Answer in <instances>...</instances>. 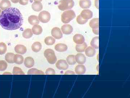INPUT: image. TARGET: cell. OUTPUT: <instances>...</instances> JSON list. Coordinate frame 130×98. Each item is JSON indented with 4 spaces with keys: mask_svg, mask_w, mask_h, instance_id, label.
Instances as JSON below:
<instances>
[{
    "mask_svg": "<svg viewBox=\"0 0 130 98\" xmlns=\"http://www.w3.org/2000/svg\"><path fill=\"white\" fill-rule=\"evenodd\" d=\"M14 50L17 54H24L27 52V49L24 45H17L14 48Z\"/></svg>",
    "mask_w": 130,
    "mask_h": 98,
    "instance_id": "cell-12",
    "label": "cell"
},
{
    "mask_svg": "<svg viewBox=\"0 0 130 98\" xmlns=\"http://www.w3.org/2000/svg\"><path fill=\"white\" fill-rule=\"evenodd\" d=\"M32 32L35 35H40L43 31L41 27L38 24L35 25L32 28Z\"/></svg>",
    "mask_w": 130,
    "mask_h": 98,
    "instance_id": "cell-22",
    "label": "cell"
},
{
    "mask_svg": "<svg viewBox=\"0 0 130 98\" xmlns=\"http://www.w3.org/2000/svg\"><path fill=\"white\" fill-rule=\"evenodd\" d=\"M7 50V47L5 43L3 42L0 43V55L4 54Z\"/></svg>",
    "mask_w": 130,
    "mask_h": 98,
    "instance_id": "cell-32",
    "label": "cell"
},
{
    "mask_svg": "<svg viewBox=\"0 0 130 98\" xmlns=\"http://www.w3.org/2000/svg\"><path fill=\"white\" fill-rule=\"evenodd\" d=\"M28 20L29 23L32 25L38 24L40 23V20L38 17L35 15L30 16L28 18Z\"/></svg>",
    "mask_w": 130,
    "mask_h": 98,
    "instance_id": "cell-18",
    "label": "cell"
},
{
    "mask_svg": "<svg viewBox=\"0 0 130 98\" xmlns=\"http://www.w3.org/2000/svg\"><path fill=\"white\" fill-rule=\"evenodd\" d=\"M76 16V14L73 10H69L65 11L61 15V21L64 23H68L73 19Z\"/></svg>",
    "mask_w": 130,
    "mask_h": 98,
    "instance_id": "cell-2",
    "label": "cell"
},
{
    "mask_svg": "<svg viewBox=\"0 0 130 98\" xmlns=\"http://www.w3.org/2000/svg\"><path fill=\"white\" fill-rule=\"evenodd\" d=\"M13 60H14V63L16 64L20 65L23 63V57L21 55L16 54L14 55Z\"/></svg>",
    "mask_w": 130,
    "mask_h": 98,
    "instance_id": "cell-24",
    "label": "cell"
},
{
    "mask_svg": "<svg viewBox=\"0 0 130 98\" xmlns=\"http://www.w3.org/2000/svg\"><path fill=\"white\" fill-rule=\"evenodd\" d=\"M44 55L48 63L51 64L56 63L57 58L54 51L53 50L51 49H47L44 52Z\"/></svg>",
    "mask_w": 130,
    "mask_h": 98,
    "instance_id": "cell-4",
    "label": "cell"
},
{
    "mask_svg": "<svg viewBox=\"0 0 130 98\" xmlns=\"http://www.w3.org/2000/svg\"><path fill=\"white\" fill-rule=\"evenodd\" d=\"M73 40L75 43L77 44H81L85 42V38L81 34H77L74 35Z\"/></svg>",
    "mask_w": 130,
    "mask_h": 98,
    "instance_id": "cell-11",
    "label": "cell"
},
{
    "mask_svg": "<svg viewBox=\"0 0 130 98\" xmlns=\"http://www.w3.org/2000/svg\"><path fill=\"white\" fill-rule=\"evenodd\" d=\"M38 18L41 22L45 23H47L50 20L51 15L48 12L46 11H43L39 14Z\"/></svg>",
    "mask_w": 130,
    "mask_h": 98,
    "instance_id": "cell-5",
    "label": "cell"
},
{
    "mask_svg": "<svg viewBox=\"0 0 130 98\" xmlns=\"http://www.w3.org/2000/svg\"><path fill=\"white\" fill-rule=\"evenodd\" d=\"M7 66V64L5 61L0 60V71H3L6 70Z\"/></svg>",
    "mask_w": 130,
    "mask_h": 98,
    "instance_id": "cell-34",
    "label": "cell"
},
{
    "mask_svg": "<svg viewBox=\"0 0 130 98\" xmlns=\"http://www.w3.org/2000/svg\"><path fill=\"white\" fill-rule=\"evenodd\" d=\"M13 74L14 75H25L23 70L20 68L18 67H14L13 70Z\"/></svg>",
    "mask_w": 130,
    "mask_h": 98,
    "instance_id": "cell-33",
    "label": "cell"
},
{
    "mask_svg": "<svg viewBox=\"0 0 130 98\" xmlns=\"http://www.w3.org/2000/svg\"><path fill=\"white\" fill-rule=\"evenodd\" d=\"M28 75H44V73L41 70L36 68H32L28 70Z\"/></svg>",
    "mask_w": 130,
    "mask_h": 98,
    "instance_id": "cell-31",
    "label": "cell"
},
{
    "mask_svg": "<svg viewBox=\"0 0 130 98\" xmlns=\"http://www.w3.org/2000/svg\"><path fill=\"white\" fill-rule=\"evenodd\" d=\"M11 6V2L9 0H2L0 2V8L2 10L5 9L9 8Z\"/></svg>",
    "mask_w": 130,
    "mask_h": 98,
    "instance_id": "cell-20",
    "label": "cell"
},
{
    "mask_svg": "<svg viewBox=\"0 0 130 98\" xmlns=\"http://www.w3.org/2000/svg\"><path fill=\"white\" fill-rule=\"evenodd\" d=\"M99 36H96L93 38L90 42V44L93 48L98 49L99 48Z\"/></svg>",
    "mask_w": 130,
    "mask_h": 98,
    "instance_id": "cell-27",
    "label": "cell"
},
{
    "mask_svg": "<svg viewBox=\"0 0 130 98\" xmlns=\"http://www.w3.org/2000/svg\"><path fill=\"white\" fill-rule=\"evenodd\" d=\"M74 5L73 0H61L59 1V5L58 7L61 11H64L71 9Z\"/></svg>",
    "mask_w": 130,
    "mask_h": 98,
    "instance_id": "cell-3",
    "label": "cell"
},
{
    "mask_svg": "<svg viewBox=\"0 0 130 98\" xmlns=\"http://www.w3.org/2000/svg\"><path fill=\"white\" fill-rule=\"evenodd\" d=\"M42 44L40 42H35L31 46V49L33 52H38L40 51L42 49Z\"/></svg>",
    "mask_w": 130,
    "mask_h": 98,
    "instance_id": "cell-23",
    "label": "cell"
},
{
    "mask_svg": "<svg viewBox=\"0 0 130 98\" xmlns=\"http://www.w3.org/2000/svg\"><path fill=\"white\" fill-rule=\"evenodd\" d=\"M95 6L98 9H99V0H95Z\"/></svg>",
    "mask_w": 130,
    "mask_h": 98,
    "instance_id": "cell-39",
    "label": "cell"
},
{
    "mask_svg": "<svg viewBox=\"0 0 130 98\" xmlns=\"http://www.w3.org/2000/svg\"><path fill=\"white\" fill-rule=\"evenodd\" d=\"M44 43L47 45H52L55 43V40L54 38L51 36H48L45 39Z\"/></svg>",
    "mask_w": 130,
    "mask_h": 98,
    "instance_id": "cell-30",
    "label": "cell"
},
{
    "mask_svg": "<svg viewBox=\"0 0 130 98\" xmlns=\"http://www.w3.org/2000/svg\"><path fill=\"white\" fill-rule=\"evenodd\" d=\"M76 62L78 64H84L86 61V57L83 54L79 53L75 56Z\"/></svg>",
    "mask_w": 130,
    "mask_h": 98,
    "instance_id": "cell-10",
    "label": "cell"
},
{
    "mask_svg": "<svg viewBox=\"0 0 130 98\" xmlns=\"http://www.w3.org/2000/svg\"><path fill=\"white\" fill-rule=\"evenodd\" d=\"M56 66L58 69L62 70H67L69 67L67 62L63 59L58 60L56 63Z\"/></svg>",
    "mask_w": 130,
    "mask_h": 98,
    "instance_id": "cell-7",
    "label": "cell"
},
{
    "mask_svg": "<svg viewBox=\"0 0 130 98\" xmlns=\"http://www.w3.org/2000/svg\"><path fill=\"white\" fill-rule=\"evenodd\" d=\"M35 1H39V2H41L42 0H34Z\"/></svg>",
    "mask_w": 130,
    "mask_h": 98,
    "instance_id": "cell-42",
    "label": "cell"
},
{
    "mask_svg": "<svg viewBox=\"0 0 130 98\" xmlns=\"http://www.w3.org/2000/svg\"><path fill=\"white\" fill-rule=\"evenodd\" d=\"M67 62L70 65H74L76 63L74 55H70L67 56Z\"/></svg>",
    "mask_w": 130,
    "mask_h": 98,
    "instance_id": "cell-29",
    "label": "cell"
},
{
    "mask_svg": "<svg viewBox=\"0 0 130 98\" xmlns=\"http://www.w3.org/2000/svg\"><path fill=\"white\" fill-rule=\"evenodd\" d=\"M61 31L65 35H70L73 32V28L71 25L64 24L61 27Z\"/></svg>",
    "mask_w": 130,
    "mask_h": 98,
    "instance_id": "cell-9",
    "label": "cell"
},
{
    "mask_svg": "<svg viewBox=\"0 0 130 98\" xmlns=\"http://www.w3.org/2000/svg\"><path fill=\"white\" fill-rule=\"evenodd\" d=\"M12 2L14 3H17L19 2V0H11Z\"/></svg>",
    "mask_w": 130,
    "mask_h": 98,
    "instance_id": "cell-41",
    "label": "cell"
},
{
    "mask_svg": "<svg viewBox=\"0 0 130 98\" xmlns=\"http://www.w3.org/2000/svg\"><path fill=\"white\" fill-rule=\"evenodd\" d=\"M51 34L53 37L57 39H60L63 37V33L60 29L58 27L53 28L51 31Z\"/></svg>",
    "mask_w": 130,
    "mask_h": 98,
    "instance_id": "cell-6",
    "label": "cell"
},
{
    "mask_svg": "<svg viewBox=\"0 0 130 98\" xmlns=\"http://www.w3.org/2000/svg\"><path fill=\"white\" fill-rule=\"evenodd\" d=\"M23 18L21 12L15 7L3 10L0 15V25L6 30H14L21 27Z\"/></svg>",
    "mask_w": 130,
    "mask_h": 98,
    "instance_id": "cell-1",
    "label": "cell"
},
{
    "mask_svg": "<svg viewBox=\"0 0 130 98\" xmlns=\"http://www.w3.org/2000/svg\"><path fill=\"white\" fill-rule=\"evenodd\" d=\"M76 20L78 23L79 24H86L88 21V20H87L84 19H83L80 15L77 16Z\"/></svg>",
    "mask_w": 130,
    "mask_h": 98,
    "instance_id": "cell-35",
    "label": "cell"
},
{
    "mask_svg": "<svg viewBox=\"0 0 130 98\" xmlns=\"http://www.w3.org/2000/svg\"><path fill=\"white\" fill-rule=\"evenodd\" d=\"M14 54L13 53H8L6 54L5 59L6 61L9 63H14Z\"/></svg>",
    "mask_w": 130,
    "mask_h": 98,
    "instance_id": "cell-25",
    "label": "cell"
},
{
    "mask_svg": "<svg viewBox=\"0 0 130 98\" xmlns=\"http://www.w3.org/2000/svg\"><path fill=\"white\" fill-rule=\"evenodd\" d=\"M99 18H94L91 20L89 23V26L92 29H99Z\"/></svg>",
    "mask_w": 130,
    "mask_h": 98,
    "instance_id": "cell-19",
    "label": "cell"
},
{
    "mask_svg": "<svg viewBox=\"0 0 130 98\" xmlns=\"http://www.w3.org/2000/svg\"><path fill=\"white\" fill-rule=\"evenodd\" d=\"M55 50L60 52H63L67 51L68 47L67 45L63 43H59L55 46Z\"/></svg>",
    "mask_w": 130,
    "mask_h": 98,
    "instance_id": "cell-17",
    "label": "cell"
},
{
    "mask_svg": "<svg viewBox=\"0 0 130 98\" xmlns=\"http://www.w3.org/2000/svg\"><path fill=\"white\" fill-rule=\"evenodd\" d=\"M80 15L84 19L88 20L93 17V12L89 9H84L81 12Z\"/></svg>",
    "mask_w": 130,
    "mask_h": 98,
    "instance_id": "cell-8",
    "label": "cell"
},
{
    "mask_svg": "<svg viewBox=\"0 0 130 98\" xmlns=\"http://www.w3.org/2000/svg\"><path fill=\"white\" fill-rule=\"evenodd\" d=\"M2 12V10L1 9H0V15H1V14Z\"/></svg>",
    "mask_w": 130,
    "mask_h": 98,
    "instance_id": "cell-43",
    "label": "cell"
},
{
    "mask_svg": "<svg viewBox=\"0 0 130 98\" xmlns=\"http://www.w3.org/2000/svg\"><path fill=\"white\" fill-rule=\"evenodd\" d=\"M46 75H55V72L53 69L52 68H48L46 70Z\"/></svg>",
    "mask_w": 130,
    "mask_h": 98,
    "instance_id": "cell-36",
    "label": "cell"
},
{
    "mask_svg": "<svg viewBox=\"0 0 130 98\" xmlns=\"http://www.w3.org/2000/svg\"><path fill=\"white\" fill-rule=\"evenodd\" d=\"M87 45L86 43H84L81 44H77L76 45V50L78 52H83L85 51L87 48Z\"/></svg>",
    "mask_w": 130,
    "mask_h": 98,
    "instance_id": "cell-26",
    "label": "cell"
},
{
    "mask_svg": "<svg viewBox=\"0 0 130 98\" xmlns=\"http://www.w3.org/2000/svg\"><path fill=\"white\" fill-rule=\"evenodd\" d=\"M75 71L77 75H83L86 72V69L85 66L82 64L77 65L75 68Z\"/></svg>",
    "mask_w": 130,
    "mask_h": 98,
    "instance_id": "cell-13",
    "label": "cell"
},
{
    "mask_svg": "<svg viewBox=\"0 0 130 98\" xmlns=\"http://www.w3.org/2000/svg\"><path fill=\"white\" fill-rule=\"evenodd\" d=\"M79 6L83 9H88L91 6L90 0H81L79 1Z\"/></svg>",
    "mask_w": 130,
    "mask_h": 98,
    "instance_id": "cell-14",
    "label": "cell"
},
{
    "mask_svg": "<svg viewBox=\"0 0 130 98\" xmlns=\"http://www.w3.org/2000/svg\"><path fill=\"white\" fill-rule=\"evenodd\" d=\"M92 31L96 35H99V29H92Z\"/></svg>",
    "mask_w": 130,
    "mask_h": 98,
    "instance_id": "cell-40",
    "label": "cell"
},
{
    "mask_svg": "<svg viewBox=\"0 0 130 98\" xmlns=\"http://www.w3.org/2000/svg\"><path fill=\"white\" fill-rule=\"evenodd\" d=\"M29 0H19V2L20 5H26L28 4Z\"/></svg>",
    "mask_w": 130,
    "mask_h": 98,
    "instance_id": "cell-37",
    "label": "cell"
},
{
    "mask_svg": "<svg viewBox=\"0 0 130 98\" xmlns=\"http://www.w3.org/2000/svg\"><path fill=\"white\" fill-rule=\"evenodd\" d=\"M65 75H75V73L73 71L71 70H67L66 71Z\"/></svg>",
    "mask_w": 130,
    "mask_h": 98,
    "instance_id": "cell-38",
    "label": "cell"
},
{
    "mask_svg": "<svg viewBox=\"0 0 130 98\" xmlns=\"http://www.w3.org/2000/svg\"><path fill=\"white\" fill-rule=\"evenodd\" d=\"M24 65L27 68L32 67L35 64V60L34 59L30 57H28L25 58L24 62Z\"/></svg>",
    "mask_w": 130,
    "mask_h": 98,
    "instance_id": "cell-15",
    "label": "cell"
},
{
    "mask_svg": "<svg viewBox=\"0 0 130 98\" xmlns=\"http://www.w3.org/2000/svg\"><path fill=\"white\" fill-rule=\"evenodd\" d=\"M32 8L36 12H39L43 9L42 5L41 2L35 1L32 3L31 6Z\"/></svg>",
    "mask_w": 130,
    "mask_h": 98,
    "instance_id": "cell-16",
    "label": "cell"
},
{
    "mask_svg": "<svg viewBox=\"0 0 130 98\" xmlns=\"http://www.w3.org/2000/svg\"><path fill=\"white\" fill-rule=\"evenodd\" d=\"M96 54V51L93 47H89L85 50V54L89 57H93Z\"/></svg>",
    "mask_w": 130,
    "mask_h": 98,
    "instance_id": "cell-21",
    "label": "cell"
},
{
    "mask_svg": "<svg viewBox=\"0 0 130 98\" xmlns=\"http://www.w3.org/2000/svg\"><path fill=\"white\" fill-rule=\"evenodd\" d=\"M33 35V33L32 32L31 29L30 28H27L25 29L23 33V36L25 39H29L31 38Z\"/></svg>",
    "mask_w": 130,
    "mask_h": 98,
    "instance_id": "cell-28",
    "label": "cell"
}]
</instances>
